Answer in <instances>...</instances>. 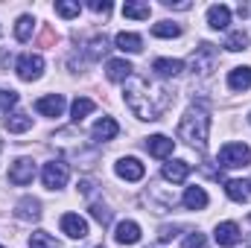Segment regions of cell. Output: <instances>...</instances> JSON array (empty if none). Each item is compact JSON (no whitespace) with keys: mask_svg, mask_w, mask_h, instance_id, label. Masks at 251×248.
Here are the masks:
<instances>
[{"mask_svg":"<svg viewBox=\"0 0 251 248\" xmlns=\"http://www.w3.org/2000/svg\"><path fill=\"white\" fill-rule=\"evenodd\" d=\"M114 170H117V175L126 178V181H140V178L146 175V167H143L137 158H120Z\"/></svg>","mask_w":251,"mask_h":248,"instance_id":"30bf717a","label":"cell"},{"mask_svg":"<svg viewBox=\"0 0 251 248\" xmlns=\"http://www.w3.org/2000/svg\"><path fill=\"white\" fill-rule=\"evenodd\" d=\"M79 190H82L85 196H91V190H94V184H91V181H82V184H79Z\"/></svg>","mask_w":251,"mask_h":248,"instance_id":"f35d334b","label":"cell"},{"mask_svg":"<svg viewBox=\"0 0 251 248\" xmlns=\"http://www.w3.org/2000/svg\"><path fill=\"white\" fill-rule=\"evenodd\" d=\"M105 50H108L105 35H97V38L91 41V47H88V56H91V59H100V56H105Z\"/></svg>","mask_w":251,"mask_h":248,"instance_id":"1f68e13d","label":"cell"},{"mask_svg":"<svg viewBox=\"0 0 251 248\" xmlns=\"http://www.w3.org/2000/svg\"><path fill=\"white\" fill-rule=\"evenodd\" d=\"M152 70H155L158 76L170 79V76H178V73L184 70V62H178V59H155V62H152Z\"/></svg>","mask_w":251,"mask_h":248,"instance_id":"44dd1931","label":"cell"},{"mask_svg":"<svg viewBox=\"0 0 251 248\" xmlns=\"http://www.w3.org/2000/svg\"><path fill=\"white\" fill-rule=\"evenodd\" d=\"M152 35L155 38H178L181 35V26L176 21H161V24L152 26Z\"/></svg>","mask_w":251,"mask_h":248,"instance_id":"83f0119b","label":"cell"},{"mask_svg":"<svg viewBox=\"0 0 251 248\" xmlns=\"http://www.w3.org/2000/svg\"><path fill=\"white\" fill-rule=\"evenodd\" d=\"M219 62V53H216V47L213 44H199L196 47V53H193V70L199 73V76H210V70L216 67Z\"/></svg>","mask_w":251,"mask_h":248,"instance_id":"277c9868","label":"cell"},{"mask_svg":"<svg viewBox=\"0 0 251 248\" xmlns=\"http://www.w3.org/2000/svg\"><path fill=\"white\" fill-rule=\"evenodd\" d=\"M181 201H184L187 210H201V207H207V193L201 187H187V193H184Z\"/></svg>","mask_w":251,"mask_h":248,"instance_id":"603a6c76","label":"cell"},{"mask_svg":"<svg viewBox=\"0 0 251 248\" xmlns=\"http://www.w3.org/2000/svg\"><path fill=\"white\" fill-rule=\"evenodd\" d=\"M114 44H117V50H123V53H140V50H143V38L134 35V32H120Z\"/></svg>","mask_w":251,"mask_h":248,"instance_id":"cb8c5ba5","label":"cell"},{"mask_svg":"<svg viewBox=\"0 0 251 248\" xmlns=\"http://www.w3.org/2000/svg\"><path fill=\"white\" fill-rule=\"evenodd\" d=\"M213 237H216V243L222 248L237 246V243H240V225H237V222H219L216 231H213Z\"/></svg>","mask_w":251,"mask_h":248,"instance_id":"8fae6325","label":"cell"},{"mask_svg":"<svg viewBox=\"0 0 251 248\" xmlns=\"http://www.w3.org/2000/svg\"><path fill=\"white\" fill-rule=\"evenodd\" d=\"M126 105L140 120H161V114L173 105V94L158 85H149L140 76H131L126 82Z\"/></svg>","mask_w":251,"mask_h":248,"instance_id":"6da1fadb","label":"cell"},{"mask_svg":"<svg viewBox=\"0 0 251 248\" xmlns=\"http://www.w3.org/2000/svg\"><path fill=\"white\" fill-rule=\"evenodd\" d=\"M249 225H251V216H249Z\"/></svg>","mask_w":251,"mask_h":248,"instance_id":"ab89813d","label":"cell"},{"mask_svg":"<svg viewBox=\"0 0 251 248\" xmlns=\"http://www.w3.org/2000/svg\"><path fill=\"white\" fill-rule=\"evenodd\" d=\"M32 29H35L32 15H21L18 24H15V38H18V41H29V38H32Z\"/></svg>","mask_w":251,"mask_h":248,"instance_id":"4316f807","label":"cell"},{"mask_svg":"<svg viewBox=\"0 0 251 248\" xmlns=\"http://www.w3.org/2000/svg\"><path fill=\"white\" fill-rule=\"evenodd\" d=\"M225 193H228V198L231 201H251V181H240V178H234V181H228L225 184Z\"/></svg>","mask_w":251,"mask_h":248,"instance_id":"e0dca14e","label":"cell"},{"mask_svg":"<svg viewBox=\"0 0 251 248\" xmlns=\"http://www.w3.org/2000/svg\"><path fill=\"white\" fill-rule=\"evenodd\" d=\"M35 111L44 117H62L64 111V97L62 94H47L41 99H35Z\"/></svg>","mask_w":251,"mask_h":248,"instance_id":"ba28073f","label":"cell"},{"mask_svg":"<svg viewBox=\"0 0 251 248\" xmlns=\"http://www.w3.org/2000/svg\"><path fill=\"white\" fill-rule=\"evenodd\" d=\"M35 178V164H32V158H18L12 167H9V181L18 187L29 184Z\"/></svg>","mask_w":251,"mask_h":248,"instance_id":"52a82bcc","label":"cell"},{"mask_svg":"<svg viewBox=\"0 0 251 248\" xmlns=\"http://www.w3.org/2000/svg\"><path fill=\"white\" fill-rule=\"evenodd\" d=\"M207 24H210L213 29H225V26L231 24V9L222 6V3H219V6H210V9H207Z\"/></svg>","mask_w":251,"mask_h":248,"instance_id":"7402d4cb","label":"cell"},{"mask_svg":"<svg viewBox=\"0 0 251 248\" xmlns=\"http://www.w3.org/2000/svg\"><path fill=\"white\" fill-rule=\"evenodd\" d=\"M67 178H70V170H67L64 161H50V164H44L41 181H44L47 190H62V187L67 184Z\"/></svg>","mask_w":251,"mask_h":248,"instance_id":"8992f818","label":"cell"},{"mask_svg":"<svg viewBox=\"0 0 251 248\" xmlns=\"http://www.w3.org/2000/svg\"><path fill=\"white\" fill-rule=\"evenodd\" d=\"M114 240H117L120 246H134V243L140 240V225L131 222V219H123V222L117 225V231H114Z\"/></svg>","mask_w":251,"mask_h":248,"instance_id":"5bb4252c","label":"cell"},{"mask_svg":"<svg viewBox=\"0 0 251 248\" xmlns=\"http://www.w3.org/2000/svg\"><path fill=\"white\" fill-rule=\"evenodd\" d=\"M228 88L231 91H249L251 88V67H234L231 73H228Z\"/></svg>","mask_w":251,"mask_h":248,"instance_id":"2e32d148","label":"cell"},{"mask_svg":"<svg viewBox=\"0 0 251 248\" xmlns=\"http://www.w3.org/2000/svg\"><path fill=\"white\" fill-rule=\"evenodd\" d=\"M91 216H94L100 225H111V210H108L105 204H100V201L91 204Z\"/></svg>","mask_w":251,"mask_h":248,"instance_id":"4dcf8cb0","label":"cell"},{"mask_svg":"<svg viewBox=\"0 0 251 248\" xmlns=\"http://www.w3.org/2000/svg\"><path fill=\"white\" fill-rule=\"evenodd\" d=\"M167 9H190V0H164Z\"/></svg>","mask_w":251,"mask_h":248,"instance_id":"74e56055","label":"cell"},{"mask_svg":"<svg viewBox=\"0 0 251 248\" xmlns=\"http://www.w3.org/2000/svg\"><path fill=\"white\" fill-rule=\"evenodd\" d=\"M56 12H59L62 18H76V15L82 12V6H79V3H70V0H59V3H56Z\"/></svg>","mask_w":251,"mask_h":248,"instance_id":"d6a6232c","label":"cell"},{"mask_svg":"<svg viewBox=\"0 0 251 248\" xmlns=\"http://www.w3.org/2000/svg\"><path fill=\"white\" fill-rule=\"evenodd\" d=\"M178 231H181V225H164V228L158 231V240H161V243H170Z\"/></svg>","mask_w":251,"mask_h":248,"instance_id":"d590c367","label":"cell"},{"mask_svg":"<svg viewBox=\"0 0 251 248\" xmlns=\"http://www.w3.org/2000/svg\"><path fill=\"white\" fill-rule=\"evenodd\" d=\"M88 6H91L97 15H108V12H111V3H108V0H91Z\"/></svg>","mask_w":251,"mask_h":248,"instance_id":"8d00e7d4","label":"cell"},{"mask_svg":"<svg viewBox=\"0 0 251 248\" xmlns=\"http://www.w3.org/2000/svg\"><path fill=\"white\" fill-rule=\"evenodd\" d=\"M15 70H18V76L24 79V82H35V79H41V73H44V59L38 56V53H24L18 64H15Z\"/></svg>","mask_w":251,"mask_h":248,"instance_id":"5b68a950","label":"cell"},{"mask_svg":"<svg viewBox=\"0 0 251 248\" xmlns=\"http://www.w3.org/2000/svg\"><path fill=\"white\" fill-rule=\"evenodd\" d=\"M0 248H3V246H0Z\"/></svg>","mask_w":251,"mask_h":248,"instance_id":"b9f144b4","label":"cell"},{"mask_svg":"<svg viewBox=\"0 0 251 248\" xmlns=\"http://www.w3.org/2000/svg\"><path fill=\"white\" fill-rule=\"evenodd\" d=\"M15 210H18V219H32V222H35V219H41V201H38V198H32V196L21 198Z\"/></svg>","mask_w":251,"mask_h":248,"instance_id":"d6986e66","label":"cell"},{"mask_svg":"<svg viewBox=\"0 0 251 248\" xmlns=\"http://www.w3.org/2000/svg\"><path fill=\"white\" fill-rule=\"evenodd\" d=\"M149 3H140V0H126L123 3V15L131 18V21H146L149 18Z\"/></svg>","mask_w":251,"mask_h":248,"instance_id":"d4e9b609","label":"cell"},{"mask_svg":"<svg viewBox=\"0 0 251 248\" xmlns=\"http://www.w3.org/2000/svg\"><path fill=\"white\" fill-rule=\"evenodd\" d=\"M94 108H97V105H94V99H88V97H76V99H73V105H70V114H73V120L79 123V120H85Z\"/></svg>","mask_w":251,"mask_h":248,"instance_id":"484cf974","label":"cell"},{"mask_svg":"<svg viewBox=\"0 0 251 248\" xmlns=\"http://www.w3.org/2000/svg\"><path fill=\"white\" fill-rule=\"evenodd\" d=\"M249 248H251V246H249Z\"/></svg>","mask_w":251,"mask_h":248,"instance_id":"7bdbcfd3","label":"cell"},{"mask_svg":"<svg viewBox=\"0 0 251 248\" xmlns=\"http://www.w3.org/2000/svg\"><path fill=\"white\" fill-rule=\"evenodd\" d=\"M6 131H12V134H21V131H29L32 128V117L29 114H24V111H12V114H6Z\"/></svg>","mask_w":251,"mask_h":248,"instance_id":"ac0fdd59","label":"cell"},{"mask_svg":"<svg viewBox=\"0 0 251 248\" xmlns=\"http://www.w3.org/2000/svg\"><path fill=\"white\" fill-rule=\"evenodd\" d=\"M117 134H120V125H117V120H111V117H102V120L94 123V137L97 140H114Z\"/></svg>","mask_w":251,"mask_h":248,"instance_id":"ffe728a7","label":"cell"},{"mask_svg":"<svg viewBox=\"0 0 251 248\" xmlns=\"http://www.w3.org/2000/svg\"><path fill=\"white\" fill-rule=\"evenodd\" d=\"M249 123H251V114H249Z\"/></svg>","mask_w":251,"mask_h":248,"instance_id":"60d3db41","label":"cell"},{"mask_svg":"<svg viewBox=\"0 0 251 248\" xmlns=\"http://www.w3.org/2000/svg\"><path fill=\"white\" fill-rule=\"evenodd\" d=\"M15 105H18V94L15 91H0V111L9 114V108H15Z\"/></svg>","mask_w":251,"mask_h":248,"instance_id":"836d02e7","label":"cell"},{"mask_svg":"<svg viewBox=\"0 0 251 248\" xmlns=\"http://www.w3.org/2000/svg\"><path fill=\"white\" fill-rule=\"evenodd\" d=\"M219 164L225 170H237V167H249L251 164V149L246 143H225L219 149Z\"/></svg>","mask_w":251,"mask_h":248,"instance_id":"3957f363","label":"cell"},{"mask_svg":"<svg viewBox=\"0 0 251 248\" xmlns=\"http://www.w3.org/2000/svg\"><path fill=\"white\" fill-rule=\"evenodd\" d=\"M181 248H207V240H204V234L193 231V234H187V240H184Z\"/></svg>","mask_w":251,"mask_h":248,"instance_id":"e575fe53","label":"cell"},{"mask_svg":"<svg viewBox=\"0 0 251 248\" xmlns=\"http://www.w3.org/2000/svg\"><path fill=\"white\" fill-rule=\"evenodd\" d=\"M62 231L70 240H85L88 237V222L79 213H64L62 216Z\"/></svg>","mask_w":251,"mask_h":248,"instance_id":"9c48e42d","label":"cell"},{"mask_svg":"<svg viewBox=\"0 0 251 248\" xmlns=\"http://www.w3.org/2000/svg\"><path fill=\"white\" fill-rule=\"evenodd\" d=\"M146 149H149V155H155V158H170L173 149H176V140H170L167 134H152V137L146 140Z\"/></svg>","mask_w":251,"mask_h":248,"instance_id":"7c38bea8","label":"cell"},{"mask_svg":"<svg viewBox=\"0 0 251 248\" xmlns=\"http://www.w3.org/2000/svg\"><path fill=\"white\" fill-rule=\"evenodd\" d=\"M29 248H62L47 231H35L32 237H29Z\"/></svg>","mask_w":251,"mask_h":248,"instance_id":"f546056e","label":"cell"},{"mask_svg":"<svg viewBox=\"0 0 251 248\" xmlns=\"http://www.w3.org/2000/svg\"><path fill=\"white\" fill-rule=\"evenodd\" d=\"M207 134H210V117L204 108H190L187 114L181 117V125H178V137L187 140L193 149L204 152L207 149Z\"/></svg>","mask_w":251,"mask_h":248,"instance_id":"7a4b0ae2","label":"cell"},{"mask_svg":"<svg viewBox=\"0 0 251 248\" xmlns=\"http://www.w3.org/2000/svg\"><path fill=\"white\" fill-rule=\"evenodd\" d=\"M249 44H251V38H249L246 29H237V32H231V35L225 38V47H228L231 53H240V50H246Z\"/></svg>","mask_w":251,"mask_h":248,"instance_id":"f1b7e54d","label":"cell"},{"mask_svg":"<svg viewBox=\"0 0 251 248\" xmlns=\"http://www.w3.org/2000/svg\"><path fill=\"white\" fill-rule=\"evenodd\" d=\"M105 76L111 82H128L134 76V67L126 62V59H111V62L105 64Z\"/></svg>","mask_w":251,"mask_h":248,"instance_id":"4fadbf2b","label":"cell"},{"mask_svg":"<svg viewBox=\"0 0 251 248\" xmlns=\"http://www.w3.org/2000/svg\"><path fill=\"white\" fill-rule=\"evenodd\" d=\"M190 170H193V164H187V161H170V164H164V178L173 184H181L190 175Z\"/></svg>","mask_w":251,"mask_h":248,"instance_id":"9a60e30c","label":"cell"}]
</instances>
